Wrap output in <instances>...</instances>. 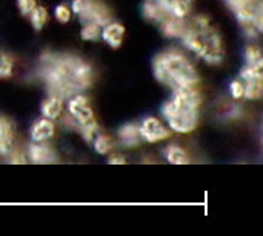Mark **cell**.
<instances>
[{
	"instance_id": "obj_8",
	"label": "cell",
	"mask_w": 263,
	"mask_h": 236,
	"mask_svg": "<svg viewBox=\"0 0 263 236\" xmlns=\"http://www.w3.org/2000/svg\"><path fill=\"white\" fill-rule=\"evenodd\" d=\"M28 159L32 163H37V165L54 163L57 161V155L48 144H46V142H34L28 149Z\"/></svg>"
},
{
	"instance_id": "obj_14",
	"label": "cell",
	"mask_w": 263,
	"mask_h": 236,
	"mask_svg": "<svg viewBox=\"0 0 263 236\" xmlns=\"http://www.w3.org/2000/svg\"><path fill=\"white\" fill-rule=\"evenodd\" d=\"M63 108H65V99L60 98V96H56V95H50L47 99L43 102L41 113H43L44 118L54 121V120L62 117Z\"/></svg>"
},
{
	"instance_id": "obj_20",
	"label": "cell",
	"mask_w": 263,
	"mask_h": 236,
	"mask_svg": "<svg viewBox=\"0 0 263 236\" xmlns=\"http://www.w3.org/2000/svg\"><path fill=\"white\" fill-rule=\"evenodd\" d=\"M29 19H31V25L37 29V31L43 29L48 20L47 9H46V8H43V6H38L37 5V8L29 13Z\"/></svg>"
},
{
	"instance_id": "obj_23",
	"label": "cell",
	"mask_w": 263,
	"mask_h": 236,
	"mask_svg": "<svg viewBox=\"0 0 263 236\" xmlns=\"http://www.w3.org/2000/svg\"><path fill=\"white\" fill-rule=\"evenodd\" d=\"M13 73V60L8 54L0 53V79H6Z\"/></svg>"
},
{
	"instance_id": "obj_30",
	"label": "cell",
	"mask_w": 263,
	"mask_h": 236,
	"mask_svg": "<svg viewBox=\"0 0 263 236\" xmlns=\"http://www.w3.org/2000/svg\"><path fill=\"white\" fill-rule=\"evenodd\" d=\"M108 163L110 165H124L126 163V159L123 155H113L110 159H108Z\"/></svg>"
},
{
	"instance_id": "obj_24",
	"label": "cell",
	"mask_w": 263,
	"mask_h": 236,
	"mask_svg": "<svg viewBox=\"0 0 263 236\" xmlns=\"http://www.w3.org/2000/svg\"><path fill=\"white\" fill-rule=\"evenodd\" d=\"M263 56L262 48L257 47L256 44H250L247 46L245 50V58H246V65H253L256 63L260 57Z\"/></svg>"
},
{
	"instance_id": "obj_13",
	"label": "cell",
	"mask_w": 263,
	"mask_h": 236,
	"mask_svg": "<svg viewBox=\"0 0 263 236\" xmlns=\"http://www.w3.org/2000/svg\"><path fill=\"white\" fill-rule=\"evenodd\" d=\"M186 25H187L186 19L171 16V15L160 24L162 34L168 38H181V35L186 31Z\"/></svg>"
},
{
	"instance_id": "obj_19",
	"label": "cell",
	"mask_w": 263,
	"mask_h": 236,
	"mask_svg": "<svg viewBox=\"0 0 263 236\" xmlns=\"http://www.w3.org/2000/svg\"><path fill=\"white\" fill-rule=\"evenodd\" d=\"M263 96V80L250 79L245 80V98L250 101L260 99Z\"/></svg>"
},
{
	"instance_id": "obj_7",
	"label": "cell",
	"mask_w": 263,
	"mask_h": 236,
	"mask_svg": "<svg viewBox=\"0 0 263 236\" xmlns=\"http://www.w3.org/2000/svg\"><path fill=\"white\" fill-rule=\"evenodd\" d=\"M139 128H141L142 139L149 143L161 142V140H165L170 137V130L157 117L145 118L139 125Z\"/></svg>"
},
{
	"instance_id": "obj_28",
	"label": "cell",
	"mask_w": 263,
	"mask_h": 236,
	"mask_svg": "<svg viewBox=\"0 0 263 236\" xmlns=\"http://www.w3.org/2000/svg\"><path fill=\"white\" fill-rule=\"evenodd\" d=\"M224 2H226L227 6L233 10V12H237V10L249 6V5H253L254 2H257V0H224Z\"/></svg>"
},
{
	"instance_id": "obj_6",
	"label": "cell",
	"mask_w": 263,
	"mask_h": 236,
	"mask_svg": "<svg viewBox=\"0 0 263 236\" xmlns=\"http://www.w3.org/2000/svg\"><path fill=\"white\" fill-rule=\"evenodd\" d=\"M67 110H69V114L73 117V120L78 123V127L97 121L95 120L94 111L89 106L88 99L85 98L84 95L78 94L75 96H72V98H69Z\"/></svg>"
},
{
	"instance_id": "obj_27",
	"label": "cell",
	"mask_w": 263,
	"mask_h": 236,
	"mask_svg": "<svg viewBox=\"0 0 263 236\" xmlns=\"http://www.w3.org/2000/svg\"><path fill=\"white\" fill-rule=\"evenodd\" d=\"M19 12L24 16H29V13L37 8V0H16Z\"/></svg>"
},
{
	"instance_id": "obj_29",
	"label": "cell",
	"mask_w": 263,
	"mask_h": 236,
	"mask_svg": "<svg viewBox=\"0 0 263 236\" xmlns=\"http://www.w3.org/2000/svg\"><path fill=\"white\" fill-rule=\"evenodd\" d=\"M9 158L10 163H25V162H27V156L19 151V149H15V147H13V151L9 153Z\"/></svg>"
},
{
	"instance_id": "obj_15",
	"label": "cell",
	"mask_w": 263,
	"mask_h": 236,
	"mask_svg": "<svg viewBox=\"0 0 263 236\" xmlns=\"http://www.w3.org/2000/svg\"><path fill=\"white\" fill-rule=\"evenodd\" d=\"M119 140L124 147H136L142 140V134L139 125L136 124H126L119 130Z\"/></svg>"
},
{
	"instance_id": "obj_21",
	"label": "cell",
	"mask_w": 263,
	"mask_h": 236,
	"mask_svg": "<svg viewBox=\"0 0 263 236\" xmlns=\"http://www.w3.org/2000/svg\"><path fill=\"white\" fill-rule=\"evenodd\" d=\"M94 149L100 155H107L113 149V140L107 134H97L94 137Z\"/></svg>"
},
{
	"instance_id": "obj_26",
	"label": "cell",
	"mask_w": 263,
	"mask_h": 236,
	"mask_svg": "<svg viewBox=\"0 0 263 236\" xmlns=\"http://www.w3.org/2000/svg\"><path fill=\"white\" fill-rule=\"evenodd\" d=\"M54 16L59 22L62 24H66L70 20V16H72V9L67 8L66 5H59L56 9H54Z\"/></svg>"
},
{
	"instance_id": "obj_25",
	"label": "cell",
	"mask_w": 263,
	"mask_h": 236,
	"mask_svg": "<svg viewBox=\"0 0 263 236\" xmlns=\"http://www.w3.org/2000/svg\"><path fill=\"white\" fill-rule=\"evenodd\" d=\"M230 94L234 98L235 101L245 98V82L240 79H235L230 83Z\"/></svg>"
},
{
	"instance_id": "obj_16",
	"label": "cell",
	"mask_w": 263,
	"mask_h": 236,
	"mask_svg": "<svg viewBox=\"0 0 263 236\" xmlns=\"http://www.w3.org/2000/svg\"><path fill=\"white\" fill-rule=\"evenodd\" d=\"M142 13H143L145 19L155 22V24H161L167 16H170L155 0H145V3L142 6Z\"/></svg>"
},
{
	"instance_id": "obj_17",
	"label": "cell",
	"mask_w": 263,
	"mask_h": 236,
	"mask_svg": "<svg viewBox=\"0 0 263 236\" xmlns=\"http://www.w3.org/2000/svg\"><path fill=\"white\" fill-rule=\"evenodd\" d=\"M165 159L173 165H187L190 163L189 153L177 144H171L165 151Z\"/></svg>"
},
{
	"instance_id": "obj_22",
	"label": "cell",
	"mask_w": 263,
	"mask_h": 236,
	"mask_svg": "<svg viewBox=\"0 0 263 236\" xmlns=\"http://www.w3.org/2000/svg\"><path fill=\"white\" fill-rule=\"evenodd\" d=\"M101 31H103V27L92 24V22H88V24H84V27H82L81 37L85 41H97L101 37Z\"/></svg>"
},
{
	"instance_id": "obj_5",
	"label": "cell",
	"mask_w": 263,
	"mask_h": 236,
	"mask_svg": "<svg viewBox=\"0 0 263 236\" xmlns=\"http://www.w3.org/2000/svg\"><path fill=\"white\" fill-rule=\"evenodd\" d=\"M70 9L79 16L82 24L92 22L100 27H104L113 20L110 9L98 0H73Z\"/></svg>"
},
{
	"instance_id": "obj_1",
	"label": "cell",
	"mask_w": 263,
	"mask_h": 236,
	"mask_svg": "<svg viewBox=\"0 0 263 236\" xmlns=\"http://www.w3.org/2000/svg\"><path fill=\"white\" fill-rule=\"evenodd\" d=\"M40 77L48 94L69 99L92 85L94 70L79 57L46 53L40 58Z\"/></svg>"
},
{
	"instance_id": "obj_9",
	"label": "cell",
	"mask_w": 263,
	"mask_h": 236,
	"mask_svg": "<svg viewBox=\"0 0 263 236\" xmlns=\"http://www.w3.org/2000/svg\"><path fill=\"white\" fill-rule=\"evenodd\" d=\"M15 146V128L9 120L0 115V155L9 156Z\"/></svg>"
},
{
	"instance_id": "obj_4",
	"label": "cell",
	"mask_w": 263,
	"mask_h": 236,
	"mask_svg": "<svg viewBox=\"0 0 263 236\" xmlns=\"http://www.w3.org/2000/svg\"><path fill=\"white\" fill-rule=\"evenodd\" d=\"M154 75L157 80L174 89L197 86L199 75L192 61L177 50H168L161 53L154 60Z\"/></svg>"
},
{
	"instance_id": "obj_18",
	"label": "cell",
	"mask_w": 263,
	"mask_h": 236,
	"mask_svg": "<svg viewBox=\"0 0 263 236\" xmlns=\"http://www.w3.org/2000/svg\"><path fill=\"white\" fill-rule=\"evenodd\" d=\"M240 77L243 79V82L245 80H250V79L263 80V56L253 65H246L240 70Z\"/></svg>"
},
{
	"instance_id": "obj_12",
	"label": "cell",
	"mask_w": 263,
	"mask_h": 236,
	"mask_svg": "<svg viewBox=\"0 0 263 236\" xmlns=\"http://www.w3.org/2000/svg\"><path fill=\"white\" fill-rule=\"evenodd\" d=\"M54 133H56L54 123L51 120L43 117L41 120L35 121L34 125H32V128H31V139H32V142L37 143L47 142V140H50L54 136Z\"/></svg>"
},
{
	"instance_id": "obj_2",
	"label": "cell",
	"mask_w": 263,
	"mask_h": 236,
	"mask_svg": "<svg viewBox=\"0 0 263 236\" xmlns=\"http://www.w3.org/2000/svg\"><path fill=\"white\" fill-rule=\"evenodd\" d=\"M181 39L184 47L209 66H219L226 58L222 37L205 15H196L189 20Z\"/></svg>"
},
{
	"instance_id": "obj_11",
	"label": "cell",
	"mask_w": 263,
	"mask_h": 236,
	"mask_svg": "<svg viewBox=\"0 0 263 236\" xmlns=\"http://www.w3.org/2000/svg\"><path fill=\"white\" fill-rule=\"evenodd\" d=\"M126 29L120 22H108L107 25H104L101 31V37L105 41V44H108L111 48H119L122 46L123 38H124Z\"/></svg>"
},
{
	"instance_id": "obj_3",
	"label": "cell",
	"mask_w": 263,
	"mask_h": 236,
	"mask_svg": "<svg viewBox=\"0 0 263 236\" xmlns=\"http://www.w3.org/2000/svg\"><path fill=\"white\" fill-rule=\"evenodd\" d=\"M200 105L202 95L196 86L177 88L171 99L162 106V115L173 132L187 134L196 128Z\"/></svg>"
},
{
	"instance_id": "obj_10",
	"label": "cell",
	"mask_w": 263,
	"mask_h": 236,
	"mask_svg": "<svg viewBox=\"0 0 263 236\" xmlns=\"http://www.w3.org/2000/svg\"><path fill=\"white\" fill-rule=\"evenodd\" d=\"M171 16L186 19L192 10L193 0H155Z\"/></svg>"
}]
</instances>
